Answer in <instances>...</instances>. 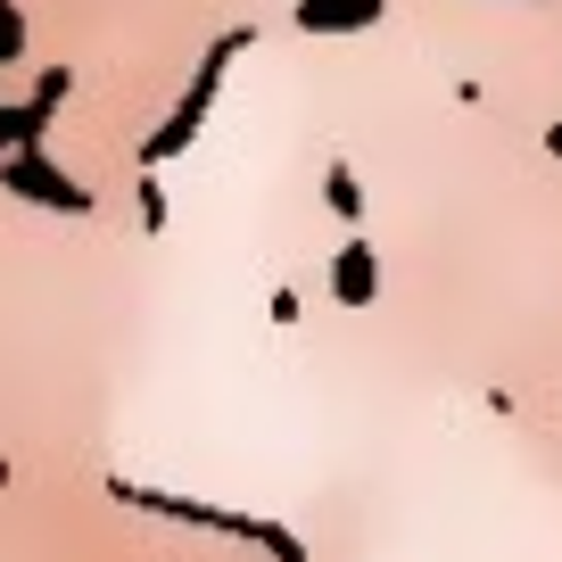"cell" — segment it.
Segmentation results:
<instances>
[{
  "label": "cell",
  "instance_id": "4",
  "mask_svg": "<svg viewBox=\"0 0 562 562\" xmlns=\"http://www.w3.org/2000/svg\"><path fill=\"white\" fill-rule=\"evenodd\" d=\"M323 199H331L339 224H364V182H356V166H348V158L323 166Z\"/></svg>",
  "mask_w": 562,
  "mask_h": 562
},
{
  "label": "cell",
  "instance_id": "2",
  "mask_svg": "<svg viewBox=\"0 0 562 562\" xmlns=\"http://www.w3.org/2000/svg\"><path fill=\"white\" fill-rule=\"evenodd\" d=\"M381 299V248L356 232L348 248L331 257V306H348V315H364V306Z\"/></svg>",
  "mask_w": 562,
  "mask_h": 562
},
{
  "label": "cell",
  "instance_id": "3",
  "mask_svg": "<svg viewBox=\"0 0 562 562\" xmlns=\"http://www.w3.org/2000/svg\"><path fill=\"white\" fill-rule=\"evenodd\" d=\"M389 18V0H299V34H364Z\"/></svg>",
  "mask_w": 562,
  "mask_h": 562
},
{
  "label": "cell",
  "instance_id": "5",
  "mask_svg": "<svg viewBox=\"0 0 562 562\" xmlns=\"http://www.w3.org/2000/svg\"><path fill=\"white\" fill-rule=\"evenodd\" d=\"M546 158H554V166H562V116H554V124H546Z\"/></svg>",
  "mask_w": 562,
  "mask_h": 562
},
{
  "label": "cell",
  "instance_id": "1",
  "mask_svg": "<svg viewBox=\"0 0 562 562\" xmlns=\"http://www.w3.org/2000/svg\"><path fill=\"white\" fill-rule=\"evenodd\" d=\"M248 42H257L248 25H232L224 42H207V58H199V83L182 91V108L166 116V133H149V149H140L149 166H158V158H175V149H191V140H199V124H207V108H215V83H224V67L248 50Z\"/></svg>",
  "mask_w": 562,
  "mask_h": 562
}]
</instances>
